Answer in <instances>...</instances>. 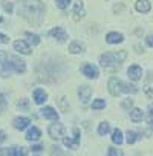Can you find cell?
<instances>
[{"label": "cell", "instance_id": "cell-13", "mask_svg": "<svg viewBox=\"0 0 153 156\" xmlns=\"http://www.w3.org/2000/svg\"><path fill=\"white\" fill-rule=\"evenodd\" d=\"M41 115L46 118V119H52V121H57L58 119V113L54 110V107H51V106H46V107H43L41 109Z\"/></svg>", "mask_w": 153, "mask_h": 156}, {"label": "cell", "instance_id": "cell-41", "mask_svg": "<svg viewBox=\"0 0 153 156\" xmlns=\"http://www.w3.org/2000/svg\"><path fill=\"white\" fill-rule=\"evenodd\" d=\"M6 139V133L5 132H2V130H0V144H2L3 141Z\"/></svg>", "mask_w": 153, "mask_h": 156}, {"label": "cell", "instance_id": "cell-4", "mask_svg": "<svg viewBox=\"0 0 153 156\" xmlns=\"http://www.w3.org/2000/svg\"><path fill=\"white\" fill-rule=\"evenodd\" d=\"M8 60H9L11 69H12L16 73H23V72L26 70V63H25L22 58H19L17 55H12V57L8 55Z\"/></svg>", "mask_w": 153, "mask_h": 156}, {"label": "cell", "instance_id": "cell-9", "mask_svg": "<svg viewBox=\"0 0 153 156\" xmlns=\"http://www.w3.org/2000/svg\"><path fill=\"white\" fill-rule=\"evenodd\" d=\"M14 49L23 55H29L31 54V46L25 41V40H16L14 41Z\"/></svg>", "mask_w": 153, "mask_h": 156}, {"label": "cell", "instance_id": "cell-39", "mask_svg": "<svg viewBox=\"0 0 153 156\" xmlns=\"http://www.w3.org/2000/svg\"><path fill=\"white\" fill-rule=\"evenodd\" d=\"M0 106H2V107L6 106V101H5V95L3 94H0Z\"/></svg>", "mask_w": 153, "mask_h": 156}, {"label": "cell", "instance_id": "cell-34", "mask_svg": "<svg viewBox=\"0 0 153 156\" xmlns=\"http://www.w3.org/2000/svg\"><path fill=\"white\" fill-rule=\"evenodd\" d=\"M0 43H3V44H8V43H9V37L0 32Z\"/></svg>", "mask_w": 153, "mask_h": 156}, {"label": "cell", "instance_id": "cell-2", "mask_svg": "<svg viewBox=\"0 0 153 156\" xmlns=\"http://www.w3.org/2000/svg\"><path fill=\"white\" fill-rule=\"evenodd\" d=\"M127 58V52L126 51H119V52H106L100 57V63L103 67H107V69H112V67H116L119 66L124 60Z\"/></svg>", "mask_w": 153, "mask_h": 156}, {"label": "cell", "instance_id": "cell-14", "mask_svg": "<svg viewBox=\"0 0 153 156\" xmlns=\"http://www.w3.org/2000/svg\"><path fill=\"white\" fill-rule=\"evenodd\" d=\"M123 40H124V37H123V34H119V32H109V34L106 35V41L110 43V44H118V43H121Z\"/></svg>", "mask_w": 153, "mask_h": 156}, {"label": "cell", "instance_id": "cell-24", "mask_svg": "<svg viewBox=\"0 0 153 156\" xmlns=\"http://www.w3.org/2000/svg\"><path fill=\"white\" fill-rule=\"evenodd\" d=\"M123 92H126V94H136L138 92V87L136 86H133V84H129V83H123Z\"/></svg>", "mask_w": 153, "mask_h": 156}, {"label": "cell", "instance_id": "cell-5", "mask_svg": "<svg viewBox=\"0 0 153 156\" xmlns=\"http://www.w3.org/2000/svg\"><path fill=\"white\" fill-rule=\"evenodd\" d=\"M107 87H109V92H110V95H113V97H118L121 92H123V81L119 80V78H116V76H112L110 80H109V84H107Z\"/></svg>", "mask_w": 153, "mask_h": 156}, {"label": "cell", "instance_id": "cell-28", "mask_svg": "<svg viewBox=\"0 0 153 156\" xmlns=\"http://www.w3.org/2000/svg\"><path fill=\"white\" fill-rule=\"evenodd\" d=\"M147 121H148V126L150 129L153 130V104L148 106V112H147Z\"/></svg>", "mask_w": 153, "mask_h": 156}, {"label": "cell", "instance_id": "cell-1", "mask_svg": "<svg viewBox=\"0 0 153 156\" xmlns=\"http://www.w3.org/2000/svg\"><path fill=\"white\" fill-rule=\"evenodd\" d=\"M46 8L40 0H22L19 5V14L31 25L40 26L44 20Z\"/></svg>", "mask_w": 153, "mask_h": 156}, {"label": "cell", "instance_id": "cell-21", "mask_svg": "<svg viewBox=\"0 0 153 156\" xmlns=\"http://www.w3.org/2000/svg\"><path fill=\"white\" fill-rule=\"evenodd\" d=\"M123 141H124V138H123V132H121L119 129H115L113 133H112V142L116 144V145H121Z\"/></svg>", "mask_w": 153, "mask_h": 156}, {"label": "cell", "instance_id": "cell-20", "mask_svg": "<svg viewBox=\"0 0 153 156\" xmlns=\"http://www.w3.org/2000/svg\"><path fill=\"white\" fill-rule=\"evenodd\" d=\"M83 51H84V44L80 43V41H72V43L69 44V52H70V54H80V52H83Z\"/></svg>", "mask_w": 153, "mask_h": 156}, {"label": "cell", "instance_id": "cell-16", "mask_svg": "<svg viewBox=\"0 0 153 156\" xmlns=\"http://www.w3.org/2000/svg\"><path fill=\"white\" fill-rule=\"evenodd\" d=\"M135 8H136V11H138V12H142V14H145V12H148V11H150L151 5H150V2H148V0H138V2H136V5H135Z\"/></svg>", "mask_w": 153, "mask_h": 156}, {"label": "cell", "instance_id": "cell-8", "mask_svg": "<svg viewBox=\"0 0 153 156\" xmlns=\"http://www.w3.org/2000/svg\"><path fill=\"white\" fill-rule=\"evenodd\" d=\"M49 35L51 37H54L57 41H60V43H64L66 40H67V32L63 29V28H54V29H51L49 31Z\"/></svg>", "mask_w": 153, "mask_h": 156}, {"label": "cell", "instance_id": "cell-36", "mask_svg": "<svg viewBox=\"0 0 153 156\" xmlns=\"http://www.w3.org/2000/svg\"><path fill=\"white\" fill-rule=\"evenodd\" d=\"M31 150H32L34 153H40V151L43 150V147H41L40 144H37V145H32V147H31Z\"/></svg>", "mask_w": 153, "mask_h": 156}, {"label": "cell", "instance_id": "cell-27", "mask_svg": "<svg viewBox=\"0 0 153 156\" xmlns=\"http://www.w3.org/2000/svg\"><path fill=\"white\" fill-rule=\"evenodd\" d=\"M25 35L29 38V43H32L34 46H37V44L40 43V38H38V35H35V34H31V32H26Z\"/></svg>", "mask_w": 153, "mask_h": 156}, {"label": "cell", "instance_id": "cell-17", "mask_svg": "<svg viewBox=\"0 0 153 156\" xmlns=\"http://www.w3.org/2000/svg\"><path fill=\"white\" fill-rule=\"evenodd\" d=\"M12 124H14V129H17V130H25V129L31 124V119H29V118H16Z\"/></svg>", "mask_w": 153, "mask_h": 156}, {"label": "cell", "instance_id": "cell-29", "mask_svg": "<svg viewBox=\"0 0 153 156\" xmlns=\"http://www.w3.org/2000/svg\"><path fill=\"white\" fill-rule=\"evenodd\" d=\"M69 2H70V0H55V5L60 9H66L69 6Z\"/></svg>", "mask_w": 153, "mask_h": 156}, {"label": "cell", "instance_id": "cell-30", "mask_svg": "<svg viewBox=\"0 0 153 156\" xmlns=\"http://www.w3.org/2000/svg\"><path fill=\"white\" fill-rule=\"evenodd\" d=\"M107 156H123V151L118 150V148L109 147V150H107Z\"/></svg>", "mask_w": 153, "mask_h": 156}, {"label": "cell", "instance_id": "cell-10", "mask_svg": "<svg viewBox=\"0 0 153 156\" xmlns=\"http://www.w3.org/2000/svg\"><path fill=\"white\" fill-rule=\"evenodd\" d=\"M84 17V6H83V2L81 0H76L73 3V20H81Z\"/></svg>", "mask_w": 153, "mask_h": 156}, {"label": "cell", "instance_id": "cell-37", "mask_svg": "<svg viewBox=\"0 0 153 156\" xmlns=\"http://www.w3.org/2000/svg\"><path fill=\"white\" fill-rule=\"evenodd\" d=\"M145 43H147L150 48H153V34H150V35L145 38Z\"/></svg>", "mask_w": 153, "mask_h": 156}, {"label": "cell", "instance_id": "cell-32", "mask_svg": "<svg viewBox=\"0 0 153 156\" xmlns=\"http://www.w3.org/2000/svg\"><path fill=\"white\" fill-rule=\"evenodd\" d=\"M2 6H3V9H5L8 14L12 12V3H11V2H2Z\"/></svg>", "mask_w": 153, "mask_h": 156}, {"label": "cell", "instance_id": "cell-19", "mask_svg": "<svg viewBox=\"0 0 153 156\" xmlns=\"http://www.w3.org/2000/svg\"><path fill=\"white\" fill-rule=\"evenodd\" d=\"M40 136H41V132H40L37 127H31V129L28 130V133H26V139H28V141H38Z\"/></svg>", "mask_w": 153, "mask_h": 156}, {"label": "cell", "instance_id": "cell-3", "mask_svg": "<svg viewBox=\"0 0 153 156\" xmlns=\"http://www.w3.org/2000/svg\"><path fill=\"white\" fill-rule=\"evenodd\" d=\"M12 72L8 60V54L5 51H0V76H9Z\"/></svg>", "mask_w": 153, "mask_h": 156}, {"label": "cell", "instance_id": "cell-35", "mask_svg": "<svg viewBox=\"0 0 153 156\" xmlns=\"http://www.w3.org/2000/svg\"><path fill=\"white\" fill-rule=\"evenodd\" d=\"M17 107H22V109H28V100H20L17 103Z\"/></svg>", "mask_w": 153, "mask_h": 156}, {"label": "cell", "instance_id": "cell-15", "mask_svg": "<svg viewBox=\"0 0 153 156\" xmlns=\"http://www.w3.org/2000/svg\"><path fill=\"white\" fill-rule=\"evenodd\" d=\"M83 73L87 78H97L98 76V69L94 64H84L83 66Z\"/></svg>", "mask_w": 153, "mask_h": 156}, {"label": "cell", "instance_id": "cell-7", "mask_svg": "<svg viewBox=\"0 0 153 156\" xmlns=\"http://www.w3.org/2000/svg\"><path fill=\"white\" fill-rule=\"evenodd\" d=\"M73 139L70 138H64L63 139V144L69 148H78V144H80V130L78 129H73Z\"/></svg>", "mask_w": 153, "mask_h": 156}, {"label": "cell", "instance_id": "cell-18", "mask_svg": "<svg viewBox=\"0 0 153 156\" xmlns=\"http://www.w3.org/2000/svg\"><path fill=\"white\" fill-rule=\"evenodd\" d=\"M46 98H48V94L43 89H35L34 90V101L37 104H43L46 101Z\"/></svg>", "mask_w": 153, "mask_h": 156}, {"label": "cell", "instance_id": "cell-33", "mask_svg": "<svg viewBox=\"0 0 153 156\" xmlns=\"http://www.w3.org/2000/svg\"><path fill=\"white\" fill-rule=\"evenodd\" d=\"M121 106H123L124 109H130V107L133 106V100H124V101L121 103Z\"/></svg>", "mask_w": 153, "mask_h": 156}, {"label": "cell", "instance_id": "cell-22", "mask_svg": "<svg viewBox=\"0 0 153 156\" xmlns=\"http://www.w3.org/2000/svg\"><path fill=\"white\" fill-rule=\"evenodd\" d=\"M142 116H144V115H142V110H141V109H136V107H135V109L130 110V119H132L133 122H139V121L142 119Z\"/></svg>", "mask_w": 153, "mask_h": 156}, {"label": "cell", "instance_id": "cell-31", "mask_svg": "<svg viewBox=\"0 0 153 156\" xmlns=\"http://www.w3.org/2000/svg\"><path fill=\"white\" fill-rule=\"evenodd\" d=\"M126 139H127V142H129V144H133V142L136 141V133H135L133 130H129V132H127V138H126Z\"/></svg>", "mask_w": 153, "mask_h": 156}, {"label": "cell", "instance_id": "cell-40", "mask_svg": "<svg viewBox=\"0 0 153 156\" xmlns=\"http://www.w3.org/2000/svg\"><path fill=\"white\" fill-rule=\"evenodd\" d=\"M144 90H145V94H147L150 98H153V89H151V87H145Z\"/></svg>", "mask_w": 153, "mask_h": 156}, {"label": "cell", "instance_id": "cell-38", "mask_svg": "<svg viewBox=\"0 0 153 156\" xmlns=\"http://www.w3.org/2000/svg\"><path fill=\"white\" fill-rule=\"evenodd\" d=\"M64 100L66 98H58V103L61 104V110H67V106L64 104Z\"/></svg>", "mask_w": 153, "mask_h": 156}, {"label": "cell", "instance_id": "cell-11", "mask_svg": "<svg viewBox=\"0 0 153 156\" xmlns=\"http://www.w3.org/2000/svg\"><path fill=\"white\" fill-rule=\"evenodd\" d=\"M91 95H92V89H91L89 86H80V89H78V97H80L81 104H86V103L91 100Z\"/></svg>", "mask_w": 153, "mask_h": 156}, {"label": "cell", "instance_id": "cell-26", "mask_svg": "<svg viewBox=\"0 0 153 156\" xmlns=\"http://www.w3.org/2000/svg\"><path fill=\"white\" fill-rule=\"evenodd\" d=\"M104 107H106V101L101 100V98H100V100H95V101L92 103V109H94V110H100V109H104Z\"/></svg>", "mask_w": 153, "mask_h": 156}, {"label": "cell", "instance_id": "cell-42", "mask_svg": "<svg viewBox=\"0 0 153 156\" xmlns=\"http://www.w3.org/2000/svg\"><path fill=\"white\" fill-rule=\"evenodd\" d=\"M123 9V6H115V12H118V11H121Z\"/></svg>", "mask_w": 153, "mask_h": 156}, {"label": "cell", "instance_id": "cell-25", "mask_svg": "<svg viewBox=\"0 0 153 156\" xmlns=\"http://www.w3.org/2000/svg\"><path fill=\"white\" fill-rule=\"evenodd\" d=\"M110 132V126H109V122H101L100 126H98V133L101 135V136H104V135H107Z\"/></svg>", "mask_w": 153, "mask_h": 156}, {"label": "cell", "instance_id": "cell-6", "mask_svg": "<svg viewBox=\"0 0 153 156\" xmlns=\"http://www.w3.org/2000/svg\"><path fill=\"white\" fill-rule=\"evenodd\" d=\"M48 133H49V136L52 139H60L63 136V133H64V126L63 124H58V122L57 124H52V126H49Z\"/></svg>", "mask_w": 153, "mask_h": 156}, {"label": "cell", "instance_id": "cell-12", "mask_svg": "<svg viewBox=\"0 0 153 156\" xmlns=\"http://www.w3.org/2000/svg\"><path fill=\"white\" fill-rule=\"evenodd\" d=\"M127 73H129V78H130V80L138 81V80H141V76H142V69H141L138 64H133V66L129 67Z\"/></svg>", "mask_w": 153, "mask_h": 156}, {"label": "cell", "instance_id": "cell-23", "mask_svg": "<svg viewBox=\"0 0 153 156\" xmlns=\"http://www.w3.org/2000/svg\"><path fill=\"white\" fill-rule=\"evenodd\" d=\"M9 156H26V148L25 147H12L11 150H8Z\"/></svg>", "mask_w": 153, "mask_h": 156}]
</instances>
